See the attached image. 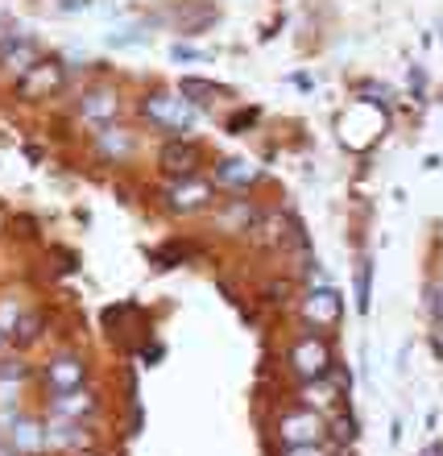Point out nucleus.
<instances>
[{"label": "nucleus", "instance_id": "18", "mask_svg": "<svg viewBox=\"0 0 443 456\" xmlns=\"http://www.w3.org/2000/svg\"><path fill=\"white\" fill-rule=\"evenodd\" d=\"M369 274H373V262L369 257H360V265H357V307L360 312H369Z\"/></svg>", "mask_w": 443, "mask_h": 456}, {"label": "nucleus", "instance_id": "29", "mask_svg": "<svg viewBox=\"0 0 443 456\" xmlns=\"http://www.w3.org/2000/svg\"><path fill=\"white\" fill-rule=\"evenodd\" d=\"M4 340H9V337H4V332H0V345H4Z\"/></svg>", "mask_w": 443, "mask_h": 456}, {"label": "nucleus", "instance_id": "10", "mask_svg": "<svg viewBox=\"0 0 443 456\" xmlns=\"http://www.w3.org/2000/svg\"><path fill=\"white\" fill-rule=\"evenodd\" d=\"M212 21H216V4L212 0H182V4H174V25H179L182 34H204V29H212Z\"/></svg>", "mask_w": 443, "mask_h": 456}, {"label": "nucleus", "instance_id": "17", "mask_svg": "<svg viewBox=\"0 0 443 456\" xmlns=\"http://www.w3.org/2000/svg\"><path fill=\"white\" fill-rule=\"evenodd\" d=\"M179 96H182V100H191L195 109H199V104H212V100L224 96V87L207 84V79H182V84H179Z\"/></svg>", "mask_w": 443, "mask_h": 456}, {"label": "nucleus", "instance_id": "27", "mask_svg": "<svg viewBox=\"0 0 443 456\" xmlns=\"http://www.w3.org/2000/svg\"><path fill=\"white\" fill-rule=\"evenodd\" d=\"M0 456H17V444H12V440H0Z\"/></svg>", "mask_w": 443, "mask_h": 456}, {"label": "nucleus", "instance_id": "3", "mask_svg": "<svg viewBox=\"0 0 443 456\" xmlns=\"http://www.w3.org/2000/svg\"><path fill=\"white\" fill-rule=\"evenodd\" d=\"M84 382H87V357L84 353L62 348V353H54V357L46 361V386L54 390V395H62V390H79Z\"/></svg>", "mask_w": 443, "mask_h": 456}, {"label": "nucleus", "instance_id": "7", "mask_svg": "<svg viewBox=\"0 0 443 456\" xmlns=\"http://www.w3.org/2000/svg\"><path fill=\"white\" fill-rule=\"evenodd\" d=\"M212 195H216V187L204 179H174L166 187V208H174V212H199V208L212 204Z\"/></svg>", "mask_w": 443, "mask_h": 456}, {"label": "nucleus", "instance_id": "16", "mask_svg": "<svg viewBox=\"0 0 443 456\" xmlns=\"http://www.w3.org/2000/svg\"><path fill=\"white\" fill-rule=\"evenodd\" d=\"M50 444L54 448H84L87 444V428L79 419H54L50 423Z\"/></svg>", "mask_w": 443, "mask_h": 456}, {"label": "nucleus", "instance_id": "1", "mask_svg": "<svg viewBox=\"0 0 443 456\" xmlns=\"http://www.w3.org/2000/svg\"><path fill=\"white\" fill-rule=\"evenodd\" d=\"M141 117L149 120V125H157V129H166V133H191L195 104L191 100H182L179 92H149V96L141 100Z\"/></svg>", "mask_w": 443, "mask_h": 456}, {"label": "nucleus", "instance_id": "21", "mask_svg": "<svg viewBox=\"0 0 443 456\" xmlns=\"http://www.w3.org/2000/svg\"><path fill=\"white\" fill-rule=\"evenodd\" d=\"M170 59L174 62H199V59H207L204 50H195V46H187V42H174L170 46Z\"/></svg>", "mask_w": 443, "mask_h": 456}, {"label": "nucleus", "instance_id": "20", "mask_svg": "<svg viewBox=\"0 0 443 456\" xmlns=\"http://www.w3.org/2000/svg\"><path fill=\"white\" fill-rule=\"evenodd\" d=\"M137 42H145L141 25H125L120 34H109V46H137Z\"/></svg>", "mask_w": 443, "mask_h": 456}, {"label": "nucleus", "instance_id": "8", "mask_svg": "<svg viewBox=\"0 0 443 456\" xmlns=\"http://www.w3.org/2000/svg\"><path fill=\"white\" fill-rule=\"evenodd\" d=\"M278 436H282V444H286V448H294V444H319V440H324V419H319L315 411H294V415H282Z\"/></svg>", "mask_w": 443, "mask_h": 456}, {"label": "nucleus", "instance_id": "12", "mask_svg": "<svg viewBox=\"0 0 443 456\" xmlns=\"http://www.w3.org/2000/svg\"><path fill=\"white\" fill-rule=\"evenodd\" d=\"M50 411L59 415V419H87L92 411H96V395L79 386V390H62V395H50Z\"/></svg>", "mask_w": 443, "mask_h": 456}, {"label": "nucleus", "instance_id": "14", "mask_svg": "<svg viewBox=\"0 0 443 456\" xmlns=\"http://www.w3.org/2000/svg\"><path fill=\"white\" fill-rule=\"evenodd\" d=\"M12 444H17V452H42L50 444V428L37 419H17L12 423Z\"/></svg>", "mask_w": 443, "mask_h": 456}, {"label": "nucleus", "instance_id": "4", "mask_svg": "<svg viewBox=\"0 0 443 456\" xmlns=\"http://www.w3.org/2000/svg\"><path fill=\"white\" fill-rule=\"evenodd\" d=\"M290 370L307 378V382H315V378H324L332 370V353H327V345L319 337H307L290 348Z\"/></svg>", "mask_w": 443, "mask_h": 456}, {"label": "nucleus", "instance_id": "22", "mask_svg": "<svg viewBox=\"0 0 443 456\" xmlns=\"http://www.w3.org/2000/svg\"><path fill=\"white\" fill-rule=\"evenodd\" d=\"M253 120H257V109H249V112H237V117L228 120V133H245L253 125Z\"/></svg>", "mask_w": 443, "mask_h": 456}, {"label": "nucleus", "instance_id": "24", "mask_svg": "<svg viewBox=\"0 0 443 456\" xmlns=\"http://www.w3.org/2000/svg\"><path fill=\"white\" fill-rule=\"evenodd\" d=\"M286 456H324V448L319 444H294V448H286Z\"/></svg>", "mask_w": 443, "mask_h": 456}, {"label": "nucleus", "instance_id": "28", "mask_svg": "<svg viewBox=\"0 0 443 456\" xmlns=\"http://www.w3.org/2000/svg\"><path fill=\"white\" fill-rule=\"evenodd\" d=\"M0 54H4V37H0Z\"/></svg>", "mask_w": 443, "mask_h": 456}, {"label": "nucleus", "instance_id": "6", "mask_svg": "<svg viewBox=\"0 0 443 456\" xmlns=\"http://www.w3.org/2000/svg\"><path fill=\"white\" fill-rule=\"evenodd\" d=\"M117 109H120L117 87L96 84V87H84V92H79V117H84L87 125H112Z\"/></svg>", "mask_w": 443, "mask_h": 456}, {"label": "nucleus", "instance_id": "19", "mask_svg": "<svg viewBox=\"0 0 443 456\" xmlns=\"http://www.w3.org/2000/svg\"><path fill=\"white\" fill-rule=\"evenodd\" d=\"M37 332H42V320L37 315H21V324L12 328V345H29V340H37Z\"/></svg>", "mask_w": 443, "mask_h": 456}, {"label": "nucleus", "instance_id": "11", "mask_svg": "<svg viewBox=\"0 0 443 456\" xmlns=\"http://www.w3.org/2000/svg\"><path fill=\"white\" fill-rule=\"evenodd\" d=\"M0 62L9 67L12 75H29L42 62V54H37V42L34 37H21V34H12V42H4V54H0Z\"/></svg>", "mask_w": 443, "mask_h": 456}, {"label": "nucleus", "instance_id": "26", "mask_svg": "<svg viewBox=\"0 0 443 456\" xmlns=\"http://www.w3.org/2000/svg\"><path fill=\"white\" fill-rule=\"evenodd\" d=\"M87 4H92V0H59L62 12H79V9H87Z\"/></svg>", "mask_w": 443, "mask_h": 456}, {"label": "nucleus", "instance_id": "25", "mask_svg": "<svg viewBox=\"0 0 443 456\" xmlns=\"http://www.w3.org/2000/svg\"><path fill=\"white\" fill-rule=\"evenodd\" d=\"M435 299H431V315H435V324H443V290H431Z\"/></svg>", "mask_w": 443, "mask_h": 456}, {"label": "nucleus", "instance_id": "2", "mask_svg": "<svg viewBox=\"0 0 443 456\" xmlns=\"http://www.w3.org/2000/svg\"><path fill=\"white\" fill-rule=\"evenodd\" d=\"M302 315H307V324L315 332H332L340 320H344V295L335 287H315L307 290V299H302Z\"/></svg>", "mask_w": 443, "mask_h": 456}, {"label": "nucleus", "instance_id": "23", "mask_svg": "<svg viewBox=\"0 0 443 456\" xmlns=\"http://www.w3.org/2000/svg\"><path fill=\"white\" fill-rule=\"evenodd\" d=\"M25 373H29V365H25V361H12V365H0V378H12V382H17V378H25Z\"/></svg>", "mask_w": 443, "mask_h": 456}, {"label": "nucleus", "instance_id": "13", "mask_svg": "<svg viewBox=\"0 0 443 456\" xmlns=\"http://www.w3.org/2000/svg\"><path fill=\"white\" fill-rule=\"evenodd\" d=\"M96 150L104 158H129L133 150H137V142H133V133L125 129V125H100L96 129Z\"/></svg>", "mask_w": 443, "mask_h": 456}, {"label": "nucleus", "instance_id": "5", "mask_svg": "<svg viewBox=\"0 0 443 456\" xmlns=\"http://www.w3.org/2000/svg\"><path fill=\"white\" fill-rule=\"evenodd\" d=\"M199 162H204V150L195 142H166L157 150V167L166 170L170 179H191Z\"/></svg>", "mask_w": 443, "mask_h": 456}, {"label": "nucleus", "instance_id": "15", "mask_svg": "<svg viewBox=\"0 0 443 456\" xmlns=\"http://www.w3.org/2000/svg\"><path fill=\"white\" fill-rule=\"evenodd\" d=\"M253 179H257V162H245V158H224V162H216L220 187H249Z\"/></svg>", "mask_w": 443, "mask_h": 456}, {"label": "nucleus", "instance_id": "9", "mask_svg": "<svg viewBox=\"0 0 443 456\" xmlns=\"http://www.w3.org/2000/svg\"><path fill=\"white\" fill-rule=\"evenodd\" d=\"M67 84V71H62V62H37L34 71L21 79V96L25 100H42V96H54L59 87Z\"/></svg>", "mask_w": 443, "mask_h": 456}]
</instances>
